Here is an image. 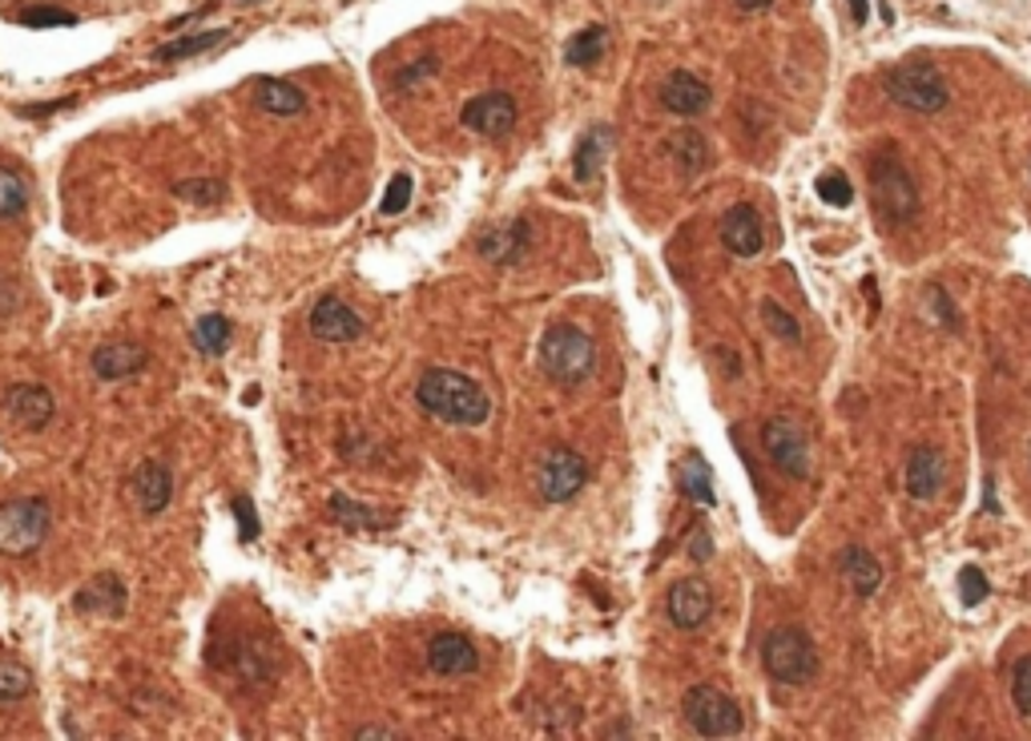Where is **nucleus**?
Returning <instances> with one entry per match:
<instances>
[{"label": "nucleus", "instance_id": "5701e85b", "mask_svg": "<svg viewBox=\"0 0 1031 741\" xmlns=\"http://www.w3.org/2000/svg\"><path fill=\"white\" fill-rule=\"evenodd\" d=\"M254 106L271 117H298V113H306V93L298 86H291V81L263 77L258 89H254Z\"/></svg>", "mask_w": 1031, "mask_h": 741}, {"label": "nucleus", "instance_id": "aec40b11", "mask_svg": "<svg viewBox=\"0 0 1031 741\" xmlns=\"http://www.w3.org/2000/svg\"><path fill=\"white\" fill-rule=\"evenodd\" d=\"M73 604H77V613H89V616H121L129 604V593H126V584H121V576L101 572L97 581H89L81 593L73 596Z\"/></svg>", "mask_w": 1031, "mask_h": 741}, {"label": "nucleus", "instance_id": "393cba45", "mask_svg": "<svg viewBox=\"0 0 1031 741\" xmlns=\"http://www.w3.org/2000/svg\"><path fill=\"white\" fill-rule=\"evenodd\" d=\"M605 45H609V29H605V24H589V29H580L577 37L564 45V61H569L572 69H589V65L600 61Z\"/></svg>", "mask_w": 1031, "mask_h": 741}, {"label": "nucleus", "instance_id": "f257e3e1", "mask_svg": "<svg viewBox=\"0 0 1031 741\" xmlns=\"http://www.w3.org/2000/svg\"><path fill=\"white\" fill-rule=\"evenodd\" d=\"M415 403L428 415H435L440 424L452 427H480L492 415V399H488L484 387L448 367L423 370L420 383H415Z\"/></svg>", "mask_w": 1031, "mask_h": 741}, {"label": "nucleus", "instance_id": "cd10ccee", "mask_svg": "<svg viewBox=\"0 0 1031 741\" xmlns=\"http://www.w3.org/2000/svg\"><path fill=\"white\" fill-rule=\"evenodd\" d=\"M194 347L206 355V359H218L230 347V323L222 315H202L198 327H194Z\"/></svg>", "mask_w": 1031, "mask_h": 741}, {"label": "nucleus", "instance_id": "79ce46f5", "mask_svg": "<svg viewBox=\"0 0 1031 741\" xmlns=\"http://www.w3.org/2000/svg\"><path fill=\"white\" fill-rule=\"evenodd\" d=\"M854 12V24H866V17H871V0H846Z\"/></svg>", "mask_w": 1031, "mask_h": 741}, {"label": "nucleus", "instance_id": "e433bc0d", "mask_svg": "<svg viewBox=\"0 0 1031 741\" xmlns=\"http://www.w3.org/2000/svg\"><path fill=\"white\" fill-rule=\"evenodd\" d=\"M17 21L29 24V29H73L77 17L73 12H65V9H49V4H41V9H24Z\"/></svg>", "mask_w": 1031, "mask_h": 741}, {"label": "nucleus", "instance_id": "ea45409f", "mask_svg": "<svg viewBox=\"0 0 1031 741\" xmlns=\"http://www.w3.org/2000/svg\"><path fill=\"white\" fill-rule=\"evenodd\" d=\"M435 73H440V61H435V57H423V61L408 65L395 81H400V89H411V86H420V81H428V77H435Z\"/></svg>", "mask_w": 1031, "mask_h": 741}, {"label": "nucleus", "instance_id": "a878e982", "mask_svg": "<svg viewBox=\"0 0 1031 741\" xmlns=\"http://www.w3.org/2000/svg\"><path fill=\"white\" fill-rule=\"evenodd\" d=\"M230 41V29H210V32H190V37H178V41L161 45L158 53H154V61H186V57H198L206 53V49H214V45Z\"/></svg>", "mask_w": 1031, "mask_h": 741}, {"label": "nucleus", "instance_id": "f03ea898", "mask_svg": "<svg viewBox=\"0 0 1031 741\" xmlns=\"http://www.w3.org/2000/svg\"><path fill=\"white\" fill-rule=\"evenodd\" d=\"M871 206H874V214H878V226H883V230H903V226L919 214V186H915V178H911V170L899 161L895 149L874 154Z\"/></svg>", "mask_w": 1031, "mask_h": 741}, {"label": "nucleus", "instance_id": "49530a36", "mask_svg": "<svg viewBox=\"0 0 1031 741\" xmlns=\"http://www.w3.org/2000/svg\"><path fill=\"white\" fill-rule=\"evenodd\" d=\"M243 4H258V0H243Z\"/></svg>", "mask_w": 1031, "mask_h": 741}, {"label": "nucleus", "instance_id": "f3484780", "mask_svg": "<svg viewBox=\"0 0 1031 741\" xmlns=\"http://www.w3.org/2000/svg\"><path fill=\"white\" fill-rule=\"evenodd\" d=\"M94 375L106 383H117V379H129V375H137V370H146L149 363V350L141 347V343L134 339H114V343H101V347L94 350Z\"/></svg>", "mask_w": 1031, "mask_h": 741}, {"label": "nucleus", "instance_id": "0eeeda50", "mask_svg": "<svg viewBox=\"0 0 1031 741\" xmlns=\"http://www.w3.org/2000/svg\"><path fill=\"white\" fill-rule=\"evenodd\" d=\"M681 713H685V725H689L697 738H737L742 725H746V721H742V710H737V701L714 685L689 689L681 701Z\"/></svg>", "mask_w": 1031, "mask_h": 741}, {"label": "nucleus", "instance_id": "f704fd0d", "mask_svg": "<svg viewBox=\"0 0 1031 741\" xmlns=\"http://www.w3.org/2000/svg\"><path fill=\"white\" fill-rule=\"evenodd\" d=\"M818 198L826 201V206H834V210H842V206H851L854 201V186H851V178L846 174H838V170H831V174H822L818 178Z\"/></svg>", "mask_w": 1031, "mask_h": 741}, {"label": "nucleus", "instance_id": "a19ab883", "mask_svg": "<svg viewBox=\"0 0 1031 741\" xmlns=\"http://www.w3.org/2000/svg\"><path fill=\"white\" fill-rule=\"evenodd\" d=\"M234 520H238V532H243V541H254V536H258V516H254L251 496L234 500Z\"/></svg>", "mask_w": 1031, "mask_h": 741}, {"label": "nucleus", "instance_id": "2eb2a0df", "mask_svg": "<svg viewBox=\"0 0 1031 741\" xmlns=\"http://www.w3.org/2000/svg\"><path fill=\"white\" fill-rule=\"evenodd\" d=\"M721 243H726V250L737 258H758L762 255L766 234H762V218L749 201H737V206H729L726 210V218H721Z\"/></svg>", "mask_w": 1031, "mask_h": 741}, {"label": "nucleus", "instance_id": "20e7f679", "mask_svg": "<svg viewBox=\"0 0 1031 741\" xmlns=\"http://www.w3.org/2000/svg\"><path fill=\"white\" fill-rule=\"evenodd\" d=\"M53 532V508L41 496H17L0 504V556L24 561Z\"/></svg>", "mask_w": 1031, "mask_h": 741}, {"label": "nucleus", "instance_id": "72a5a7b5", "mask_svg": "<svg viewBox=\"0 0 1031 741\" xmlns=\"http://www.w3.org/2000/svg\"><path fill=\"white\" fill-rule=\"evenodd\" d=\"M181 201H194V206H214V201L226 198V181L222 178H194V181H178L174 186Z\"/></svg>", "mask_w": 1031, "mask_h": 741}, {"label": "nucleus", "instance_id": "473e14b6", "mask_svg": "<svg viewBox=\"0 0 1031 741\" xmlns=\"http://www.w3.org/2000/svg\"><path fill=\"white\" fill-rule=\"evenodd\" d=\"M24 206H29V186H24V178L12 170H0V223L21 218Z\"/></svg>", "mask_w": 1031, "mask_h": 741}, {"label": "nucleus", "instance_id": "37998d69", "mask_svg": "<svg viewBox=\"0 0 1031 741\" xmlns=\"http://www.w3.org/2000/svg\"><path fill=\"white\" fill-rule=\"evenodd\" d=\"M355 738L359 741H367V738H400L395 730H383V725H371V730H355Z\"/></svg>", "mask_w": 1031, "mask_h": 741}, {"label": "nucleus", "instance_id": "dca6fc26", "mask_svg": "<svg viewBox=\"0 0 1031 741\" xmlns=\"http://www.w3.org/2000/svg\"><path fill=\"white\" fill-rule=\"evenodd\" d=\"M428 669L440 673V678H468V673L480 669V653H475V645L468 636L440 633V636H432V645H428Z\"/></svg>", "mask_w": 1031, "mask_h": 741}, {"label": "nucleus", "instance_id": "9b49d317", "mask_svg": "<svg viewBox=\"0 0 1031 741\" xmlns=\"http://www.w3.org/2000/svg\"><path fill=\"white\" fill-rule=\"evenodd\" d=\"M126 492L141 516H161L169 508V500H174V472L161 460H146V464L134 467Z\"/></svg>", "mask_w": 1031, "mask_h": 741}, {"label": "nucleus", "instance_id": "4c0bfd02", "mask_svg": "<svg viewBox=\"0 0 1031 741\" xmlns=\"http://www.w3.org/2000/svg\"><path fill=\"white\" fill-rule=\"evenodd\" d=\"M959 596H963L968 609H979V604L988 601V576H983V569H975V564L959 569Z\"/></svg>", "mask_w": 1031, "mask_h": 741}, {"label": "nucleus", "instance_id": "2f4dec72", "mask_svg": "<svg viewBox=\"0 0 1031 741\" xmlns=\"http://www.w3.org/2000/svg\"><path fill=\"white\" fill-rule=\"evenodd\" d=\"M331 516H335L343 528H355V532L383 528V524H387L380 512L363 508V504H355V500H347V496H331Z\"/></svg>", "mask_w": 1031, "mask_h": 741}, {"label": "nucleus", "instance_id": "7ed1b4c3", "mask_svg": "<svg viewBox=\"0 0 1031 741\" xmlns=\"http://www.w3.org/2000/svg\"><path fill=\"white\" fill-rule=\"evenodd\" d=\"M540 367L557 387H580L597 370V343L580 327H569V323L548 327L544 339H540Z\"/></svg>", "mask_w": 1031, "mask_h": 741}, {"label": "nucleus", "instance_id": "a18cd8bd", "mask_svg": "<svg viewBox=\"0 0 1031 741\" xmlns=\"http://www.w3.org/2000/svg\"><path fill=\"white\" fill-rule=\"evenodd\" d=\"M709 556V536L706 532H697V561H706Z\"/></svg>", "mask_w": 1031, "mask_h": 741}, {"label": "nucleus", "instance_id": "c85d7f7f", "mask_svg": "<svg viewBox=\"0 0 1031 741\" xmlns=\"http://www.w3.org/2000/svg\"><path fill=\"white\" fill-rule=\"evenodd\" d=\"M677 487H681L689 500H701V504H714V480H709V467L701 456H689L677 467Z\"/></svg>", "mask_w": 1031, "mask_h": 741}, {"label": "nucleus", "instance_id": "7c9ffc66", "mask_svg": "<svg viewBox=\"0 0 1031 741\" xmlns=\"http://www.w3.org/2000/svg\"><path fill=\"white\" fill-rule=\"evenodd\" d=\"M762 323H766V330L774 335V339L789 343V347H798V343H802L798 318L789 315L782 303H774V298H762Z\"/></svg>", "mask_w": 1031, "mask_h": 741}, {"label": "nucleus", "instance_id": "a211bd4d", "mask_svg": "<svg viewBox=\"0 0 1031 741\" xmlns=\"http://www.w3.org/2000/svg\"><path fill=\"white\" fill-rule=\"evenodd\" d=\"M709 101H714V89H709L697 73H685V69H677V73H669L661 81V106L669 109V113H677V117L706 113Z\"/></svg>", "mask_w": 1031, "mask_h": 741}, {"label": "nucleus", "instance_id": "6ab92c4d", "mask_svg": "<svg viewBox=\"0 0 1031 741\" xmlns=\"http://www.w3.org/2000/svg\"><path fill=\"white\" fill-rule=\"evenodd\" d=\"M943 476H947V460H943L939 447L923 444L911 452V460H906V492H911V500H935Z\"/></svg>", "mask_w": 1031, "mask_h": 741}, {"label": "nucleus", "instance_id": "39448f33", "mask_svg": "<svg viewBox=\"0 0 1031 741\" xmlns=\"http://www.w3.org/2000/svg\"><path fill=\"white\" fill-rule=\"evenodd\" d=\"M762 665L778 685H811L818 678V649L802 629L778 625L762 641Z\"/></svg>", "mask_w": 1031, "mask_h": 741}, {"label": "nucleus", "instance_id": "c756f323", "mask_svg": "<svg viewBox=\"0 0 1031 741\" xmlns=\"http://www.w3.org/2000/svg\"><path fill=\"white\" fill-rule=\"evenodd\" d=\"M32 693V673L29 665L12 661V656H0V705H17Z\"/></svg>", "mask_w": 1031, "mask_h": 741}, {"label": "nucleus", "instance_id": "9d476101", "mask_svg": "<svg viewBox=\"0 0 1031 741\" xmlns=\"http://www.w3.org/2000/svg\"><path fill=\"white\" fill-rule=\"evenodd\" d=\"M516 117H520V109H516L512 93L488 89V93L472 97V101L463 106L460 121H463V129H472L480 138H508L516 129Z\"/></svg>", "mask_w": 1031, "mask_h": 741}, {"label": "nucleus", "instance_id": "c03bdc74", "mask_svg": "<svg viewBox=\"0 0 1031 741\" xmlns=\"http://www.w3.org/2000/svg\"><path fill=\"white\" fill-rule=\"evenodd\" d=\"M734 4H737L742 12H762V9H769L774 0H734Z\"/></svg>", "mask_w": 1031, "mask_h": 741}, {"label": "nucleus", "instance_id": "412c9836", "mask_svg": "<svg viewBox=\"0 0 1031 741\" xmlns=\"http://www.w3.org/2000/svg\"><path fill=\"white\" fill-rule=\"evenodd\" d=\"M528 243H532V230H528V223L516 218V223H504L500 230H488L480 238V255L495 266H516L528 255Z\"/></svg>", "mask_w": 1031, "mask_h": 741}, {"label": "nucleus", "instance_id": "bb28decb", "mask_svg": "<svg viewBox=\"0 0 1031 741\" xmlns=\"http://www.w3.org/2000/svg\"><path fill=\"white\" fill-rule=\"evenodd\" d=\"M669 149H674L677 170H681L685 178H697V174L709 166V149H706V138H701V134H689V129H685V134H677Z\"/></svg>", "mask_w": 1031, "mask_h": 741}, {"label": "nucleus", "instance_id": "b1692460", "mask_svg": "<svg viewBox=\"0 0 1031 741\" xmlns=\"http://www.w3.org/2000/svg\"><path fill=\"white\" fill-rule=\"evenodd\" d=\"M612 126H592L585 138H580L577 146V161H572V170H577V181H592L597 178V170L605 166V154H609L612 146Z\"/></svg>", "mask_w": 1031, "mask_h": 741}, {"label": "nucleus", "instance_id": "423d86ee", "mask_svg": "<svg viewBox=\"0 0 1031 741\" xmlns=\"http://www.w3.org/2000/svg\"><path fill=\"white\" fill-rule=\"evenodd\" d=\"M883 89L895 106L911 109V113H923V117L943 113V109L951 106L947 81H943V73H939L931 61H906V65H899V69H891Z\"/></svg>", "mask_w": 1031, "mask_h": 741}, {"label": "nucleus", "instance_id": "4468645a", "mask_svg": "<svg viewBox=\"0 0 1031 741\" xmlns=\"http://www.w3.org/2000/svg\"><path fill=\"white\" fill-rule=\"evenodd\" d=\"M665 609H669V621H674L681 633H694V629H701L714 616V593H709L706 581H677L674 589H669V601H665Z\"/></svg>", "mask_w": 1031, "mask_h": 741}, {"label": "nucleus", "instance_id": "1a4fd4ad", "mask_svg": "<svg viewBox=\"0 0 1031 741\" xmlns=\"http://www.w3.org/2000/svg\"><path fill=\"white\" fill-rule=\"evenodd\" d=\"M585 484H589V464H585V456L569 452V447L548 452L537 472V487L548 504H569Z\"/></svg>", "mask_w": 1031, "mask_h": 741}, {"label": "nucleus", "instance_id": "6e6552de", "mask_svg": "<svg viewBox=\"0 0 1031 741\" xmlns=\"http://www.w3.org/2000/svg\"><path fill=\"white\" fill-rule=\"evenodd\" d=\"M762 447H766L769 464L789 480H811V444L786 415H774L762 427Z\"/></svg>", "mask_w": 1031, "mask_h": 741}, {"label": "nucleus", "instance_id": "ddd939ff", "mask_svg": "<svg viewBox=\"0 0 1031 741\" xmlns=\"http://www.w3.org/2000/svg\"><path fill=\"white\" fill-rule=\"evenodd\" d=\"M306 327H311V335L323 339V343H355L359 335H363V318H359L343 298L326 295L311 307Z\"/></svg>", "mask_w": 1031, "mask_h": 741}, {"label": "nucleus", "instance_id": "4be33fe9", "mask_svg": "<svg viewBox=\"0 0 1031 741\" xmlns=\"http://www.w3.org/2000/svg\"><path fill=\"white\" fill-rule=\"evenodd\" d=\"M838 569H842V576H846V584L854 589V596H874L878 593V584H883V564L874 561L866 549H858V544L842 549Z\"/></svg>", "mask_w": 1031, "mask_h": 741}, {"label": "nucleus", "instance_id": "c9c22d12", "mask_svg": "<svg viewBox=\"0 0 1031 741\" xmlns=\"http://www.w3.org/2000/svg\"><path fill=\"white\" fill-rule=\"evenodd\" d=\"M1011 705H1015V713L1031 718V656H1020L1011 669Z\"/></svg>", "mask_w": 1031, "mask_h": 741}, {"label": "nucleus", "instance_id": "f8f14e48", "mask_svg": "<svg viewBox=\"0 0 1031 741\" xmlns=\"http://www.w3.org/2000/svg\"><path fill=\"white\" fill-rule=\"evenodd\" d=\"M4 412H9L12 424L24 427V432H41V427L53 424L57 399L45 383H12L9 392H4Z\"/></svg>", "mask_w": 1031, "mask_h": 741}, {"label": "nucleus", "instance_id": "58836bf2", "mask_svg": "<svg viewBox=\"0 0 1031 741\" xmlns=\"http://www.w3.org/2000/svg\"><path fill=\"white\" fill-rule=\"evenodd\" d=\"M411 174H395V178L387 181V190H383V201H380V210L387 214V218H395V214H403L408 210V201H411Z\"/></svg>", "mask_w": 1031, "mask_h": 741}]
</instances>
